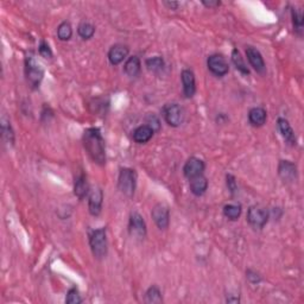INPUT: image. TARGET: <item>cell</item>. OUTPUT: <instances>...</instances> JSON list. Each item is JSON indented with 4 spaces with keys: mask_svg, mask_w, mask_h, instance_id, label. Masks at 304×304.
I'll return each instance as SVG.
<instances>
[{
    "mask_svg": "<svg viewBox=\"0 0 304 304\" xmlns=\"http://www.w3.org/2000/svg\"><path fill=\"white\" fill-rule=\"evenodd\" d=\"M202 2H203V5L207 7H215L220 5V1H202Z\"/></svg>",
    "mask_w": 304,
    "mask_h": 304,
    "instance_id": "obj_36",
    "label": "cell"
},
{
    "mask_svg": "<svg viewBox=\"0 0 304 304\" xmlns=\"http://www.w3.org/2000/svg\"><path fill=\"white\" fill-rule=\"evenodd\" d=\"M208 188V181L203 175L190 178V190L196 196H202Z\"/></svg>",
    "mask_w": 304,
    "mask_h": 304,
    "instance_id": "obj_18",
    "label": "cell"
},
{
    "mask_svg": "<svg viewBox=\"0 0 304 304\" xmlns=\"http://www.w3.org/2000/svg\"><path fill=\"white\" fill-rule=\"evenodd\" d=\"M164 119L170 126H180L183 119L182 108L177 104H169L164 107Z\"/></svg>",
    "mask_w": 304,
    "mask_h": 304,
    "instance_id": "obj_8",
    "label": "cell"
},
{
    "mask_svg": "<svg viewBox=\"0 0 304 304\" xmlns=\"http://www.w3.org/2000/svg\"><path fill=\"white\" fill-rule=\"evenodd\" d=\"M154 131L148 125H142L133 131V140L138 144H145L153 137Z\"/></svg>",
    "mask_w": 304,
    "mask_h": 304,
    "instance_id": "obj_17",
    "label": "cell"
},
{
    "mask_svg": "<svg viewBox=\"0 0 304 304\" xmlns=\"http://www.w3.org/2000/svg\"><path fill=\"white\" fill-rule=\"evenodd\" d=\"M182 83H183V93L187 97L194 96L196 92V83H195V75L191 70L186 69L181 74Z\"/></svg>",
    "mask_w": 304,
    "mask_h": 304,
    "instance_id": "obj_13",
    "label": "cell"
},
{
    "mask_svg": "<svg viewBox=\"0 0 304 304\" xmlns=\"http://www.w3.org/2000/svg\"><path fill=\"white\" fill-rule=\"evenodd\" d=\"M57 36L61 40H69L73 36V29L68 21H63L57 29Z\"/></svg>",
    "mask_w": 304,
    "mask_h": 304,
    "instance_id": "obj_28",
    "label": "cell"
},
{
    "mask_svg": "<svg viewBox=\"0 0 304 304\" xmlns=\"http://www.w3.org/2000/svg\"><path fill=\"white\" fill-rule=\"evenodd\" d=\"M135 184H137V175L135 171L129 168H124L119 172L118 188L127 197H132L134 195Z\"/></svg>",
    "mask_w": 304,
    "mask_h": 304,
    "instance_id": "obj_3",
    "label": "cell"
},
{
    "mask_svg": "<svg viewBox=\"0 0 304 304\" xmlns=\"http://www.w3.org/2000/svg\"><path fill=\"white\" fill-rule=\"evenodd\" d=\"M268 220V213L264 208L251 207L247 211V221L254 228H263Z\"/></svg>",
    "mask_w": 304,
    "mask_h": 304,
    "instance_id": "obj_5",
    "label": "cell"
},
{
    "mask_svg": "<svg viewBox=\"0 0 304 304\" xmlns=\"http://www.w3.org/2000/svg\"><path fill=\"white\" fill-rule=\"evenodd\" d=\"M130 233L135 238L142 239L146 235V225L143 216L138 213H132L130 216Z\"/></svg>",
    "mask_w": 304,
    "mask_h": 304,
    "instance_id": "obj_10",
    "label": "cell"
},
{
    "mask_svg": "<svg viewBox=\"0 0 304 304\" xmlns=\"http://www.w3.org/2000/svg\"><path fill=\"white\" fill-rule=\"evenodd\" d=\"M207 66L208 69L216 76H225L229 70L226 58L219 54H214V55L208 57Z\"/></svg>",
    "mask_w": 304,
    "mask_h": 304,
    "instance_id": "obj_6",
    "label": "cell"
},
{
    "mask_svg": "<svg viewBox=\"0 0 304 304\" xmlns=\"http://www.w3.org/2000/svg\"><path fill=\"white\" fill-rule=\"evenodd\" d=\"M145 302L146 303H162V292L157 286H151L145 294Z\"/></svg>",
    "mask_w": 304,
    "mask_h": 304,
    "instance_id": "obj_24",
    "label": "cell"
},
{
    "mask_svg": "<svg viewBox=\"0 0 304 304\" xmlns=\"http://www.w3.org/2000/svg\"><path fill=\"white\" fill-rule=\"evenodd\" d=\"M247 278L252 282V283H259L260 277L257 275L256 272H252V271H247Z\"/></svg>",
    "mask_w": 304,
    "mask_h": 304,
    "instance_id": "obj_34",
    "label": "cell"
},
{
    "mask_svg": "<svg viewBox=\"0 0 304 304\" xmlns=\"http://www.w3.org/2000/svg\"><path fill=\"white\" fill-rule=\"evenodd\" d=\"M1 135L2 139H4L7 144H11V145H12V144L15 143V133H13L12 126H11L10 121L7 120L5 116L1 118Z\"/></svg>",
    "mask_w": 304,
    "mask_h": 304,
    "instance_id": "obj_22",
    "label": "cell"
},
{
    "mask_svg": "<svg viewBox=\"0 0 304 304\" xmlns=\"http://www.w3.org/2000/svg\"><path fill=\"white\" fill-rule=\"evenodd\" d=\"M266 116H267V114H266V111L262 107H254L248 112L249 123H251V125H253V126H256V127L263 126V125L265 124Z\"/></svg>",
    "mask_w": 304,
    "mask_h": 304,
    "instance_id": "obj_19",
    "label": "cell"
},
{
    "mask_svg": "<svg viewBox=\"0 0 304 304\" xmlns=\"http://www.w3.org/2000/svg\"><path fill=\"white\" fill-rule=\"evenodd\" d=\"M226 180H227V187H228V189H229V191L232 192V194H234V192L238 190L237 182H235L234 176H233V175H227Z\"/></svg>",
    "mask_w": 304,
    "mask_h": 304,
    "instance_id": "obj_33",
    "label": "cell"
},
{
    "mask_svg": "<svg viewBox=\"0 0 304 304\" xmlns=\"http://www.w3.org/2000/svg\"><path fill=\"white\" fill-rule=\"evenodd\" d=\"M88 209L89 213L92 215L97 216L101 213L102 208V200H104V194H102V190L100 188L93 189L89 194L88 197Z\"/></svg>",
    "mask_w": 304,
    "mask_h": 304,
    "instance_id": "obj_11",
    "label": "cell"
},
{
    "mask_svg": "<svg viewBox=\"0 0 304 304\" xmlns=\"http://www.w3.org/2000/svg\"><path fill=\"white\" fill-rule=\"evenodd\" d=\"M66 302L68 304H80L82 302V298H81L80 294H78V290L76 287H72V289L68 291Z\"/></svg>",
    "mask_w": 304,
    "mask_h": 304,
    "instance_id": "obj_30",
    "label": "cell"
},
{
    "mask_svg": "<svg viewBox=\"0 0 304 304\" xmlns=\"http://www.w3.org/2000/svg\"><path fill=\"white\" fill-rule=\"evenodd\" d=\"M140 69H142V64H140V59L137 56L129 57L124 66L125 73L130 77H135V76L139 75Z\"/></svg>",
    "mask_w": 304,
    "mask_h": 304,
    "instance_id": "obj_20",
    "label": "cell"
},
{
    "mask_svg": "<svg viewBox=\"0 0 304 304\" xmlns=\"http://www.w3.org/2000/svg\"><path fill=\"white\" fill-rule=\"evenodd\" d=\"M74 192L76 196L80 200H83L85 197L88 195L89 192V186L88 182H87V178L85 175H80L75 181V186H74Z\"/></svg>",
    "mask_w": 304,
    "mask_h": 304,
    "instance_id": "obj_21",
    "label": "cell"
},
{
    "mask_svg": "<svg viewBox=\"0 0 304 304\" xmlns=\"http://www.w3.org/2000/svg\"><path fill=\"white\" fill-rule=\"evenodd\" d=\"M83 145L88 152L89 157L95 163L102 165L106 163V152H105V142L102 138L101 132L99 129H88L83 134Z\"/></svg>",
    "mask_w": 304,
    "mask_h": 304,
    "instance_id": "obj_1",
    "label": "cell"
},
{
    "mask_svg": "<svg viewBox=\"0 0 304 304\" xmlns=\"http://www.w3.org/2000/svg\"><path fill=\"white\" fill-rule=\"evenodd\" d=\"M246 56L251 66L254 68V70L258 73H264L265 70V62L263 58L262 54L257 50L256 48L248 47L246 49Z\"/></svg>",
    "mask_w": 304,
    "mask_h": 304,
    "instance_id": "obj_14",
    "label": "cell"
},
{
    "mask_svg": "<svg viewBox=\"0 0 304 304\" xmlns=\"http://www.w3.org/2000/svg\"><path fill=\"white\" fill-rule=\"evenodd\" d=\"M224 215L229 220H238L241 215V206L238 203H229L224 207Z\"/></svg>",
    "mask_w": 304,
    "mask_h": 304,
    "instance_id": "obj_23",
    "label": "cell"
},
{
    "mask_svg": "<svg viewBox=\"0 0 304 304\" xmlns=\"http://www.w3.org/2000/svg\"><path fill=\"white\" fill-rule=\"evenodd\" d=\"M278 173L284 182H295L297 180V167L290 161H281Z\"/></svg>",
    "mask_w": 304,
    "mask_h": 304,
    "instance_id": "obj_12",
    "label": "cell"
},
{
    "mask_svg": "<svg viewBox=\"0 0 304 304\" xmlns=\"http://www.w3.org/2000/svg\"><path fill=\"white\" fill-rule=\"evenodd\" d=\"M145 64L149 70L156 73L164 68V59H163L161 56H154V57H151V58L146 59Z\"/></svg>",
    "mask_w": 304,
    "mask_h": 304,
    "instance_id": "obj_27",
    "label": "cell"
},
{
    "mask_svg": "<svg viewBox=\"0 0 304 304\" xmlns=\"http://www.w3.org/2000/svg\"><path fill=\"white\" fill-rule=\"evenodd\" d=\"M77 32L80 35V37H82L83 39H89L94 36L95 34V28L92 25L91 23H87V21H83L78 25Z\"/></svg>",
    "mask_w": 304,
    "mask_h": 304,
    "instance_id": "obj_26",
    "label": "cell"
},
{
    "mask_svg": "<svg viewBox=\"0 0 304 304\" xmlns=\"http://www.w3.org/2000/svg\"><path fill=\"white\" fill-rule=\"evenodd\" d=\"M203 171H205V163L201 161L200 158H196V157L189 158L183 167L184 176L189 178V180L196 177V176L202 175Z\"/></svg>",
    "mask_w": 304,
    "mask_h": 304,
    "instance_id": "obj_9",
    "label": "cell"
},
{
    "mask_svg": "<svg viewBox=\"0 0 304 304\" xmlns=\"http://www.w3.org/2000/svg\"><path fill=\"white\" fill-rule=\"evenodd\" d=\"M127 55H129V48L123 44H116L113 45L108 51V59H110L111 64L118 66L126 58Z\"/></svg>",
    "mask_w": 304,
    "mask_h": 304,
    "instance_id": "obj_15",
    "label": "cell"
},
{
    "mask_svg": "<svg viewBox=\"0 0 304 304\" xmlns=\"http://www.w3.org/2000/svg\"><path fill=\"white\" fill-rule=\"evenodd\" d=\"M25 74L28 82L31 85L32 88H36V87L39 86L44 72H43V68L40 67V64L32 55H29L25 59Z\"/></svg>",
    "mask_w": 304,
    "mask_h": 304,
    "instance_id": "obj_4",
    "label": "cell"
},
{
    "mask_svg": "<svg viewBox=\"0 0 304 304\" xmlns=\"http://www.w3.org/2000/svg\"><path fill=\"white\" fill-rule=\"evenodd\" d=\"M232 61H233V63H234V66L237 67V69L239 70V72L243 73V74H245V75L249 74L248 68L246 67V64H245V62H244L243 57H241L240 53H239L237 49H234V50L232 51Z\"/></svg>",
    "mask_w": 304,
    "mask_h": 304,
    "instance_id": "obj_25",
    "label": "cell"
},
{
    "mask_svg": "<svg viewBox=\"0 0 304 304\" xmlns=\"http://www.w3.org/2000/svg\"><path fill=\"white\" fill-rule=\"evenodd\" d=\"M152 219L159 229H167L170 222V213L168 206L158 203L152 209Z\"/></svg>",
    "mask_w": 304,
    "mask_h": 304,
    "instance_id": "obj_7",
    "label": "cell"
},
{
    "mask_svg": "<svg viewBox=\"0 0 304 304\" xmlns=\"http://www.w3.org/2000/svg\"><path fill=\"white\" fill-rule=\"evenodd\" d=\"M146 125H148V126H150L154 132L159 131V129H161V123H159V119L157 118L154 114H150V115L146 118Z\"/></svg>",
    "mask_w": 304,
    "mask_h": 304,
    "instance_id": "obj_31",
    "label": "cell"
},
{
    "mask_svg": "<svg viewBox=\"0 0 304 304\" xmlns=\"http://www.w3.org/2000/svg\"><path fill=\"white\" fill-rule=\"evenodd\" d=\"M278 129H279V131H281L282 135H283L285 142L289 143L290 145H292V146H295L296 144H297V139H296L294 130H292V127L290 126L289 121H287L286 119H283V118L278 119Z\"/></svg>",
    "mask_w": 304,
    "mask_h": 304,
    "instance_id": "obj_16",
    "label": "cell"
},
{
    "mask_svg": "<svg viewBox=\"0 0 304 304\" xmlns=\"http://www.w3.org/2000/svg\"><path fill=\"white\" fill-rule=\"evenodd\" d=\"M165 5H167L168 7H169V9H171V10H176L178 7V2H176V1H165L164 2Z\"/></svg>",
    "mask_w": 304,
    "mask_h": 304,
    "instance_id": "obj_35",
    "label": "cell"
},
{
    "mask_svg": "<svg viewBox=\"0 0 304 304\" xmlns=\"http://www.w3.org/2000/svg\"><path fill=\"white\" fill-rule=\"evenodd\" d=\"M292 21H294V28L296 31L301 34L303 29V12L302 10H291Z\"/></svg>",
    "mask_w": 304,
    "mask_h": 304,
    "instance_id": "obj_29",
    "label": "cell"
},
{
    "mask_svg": "<svg viewBox=\"0 0 304 304\" xmlns=\"http://www.w3.org/2000/svg\"><path fill=\"white\" fill-rule=\"evenodd\" d=\"M38 51H39V55L45 57V58H51L53 57V51H51L50 47H49V44L47 42H44V40H42L40 42V45H39V49H38Z\"/></svg>",
    "mask_w": 304,
    "mask_h": 304,
    "instance_id": "obj_32",
    "label": "cell"
},
{
    "mask_svg": "<svg viewBox=\"0 0 304 304\" xmlns=\"http://www.w3.org/2000/svg\"><path fill=\"white\" fill-rule=\"evenodd\" d=\"M89 245H91L92 252L96 259H102L107 254V235H106V228H99L95 229L89 237Z\"/></svg>",
    "mask_w": 304,
    "mask_h": 304,
    "instance_id": "obj_2",
    "label": "cell"
}]
</instances>
